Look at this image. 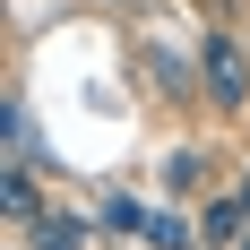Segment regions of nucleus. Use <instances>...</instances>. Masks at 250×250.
Returning <instances> with one entry per match:
<instances>
[{
    "label": "nucleus",
    "mask_w": 250,
    "mask_h": 250,
    "mask_svg": "<svg viewBox=\"0 0 250 250\" xmlns=\"http://www.w3.org/2000/svg\"><path fill=\"white\" fill-rule=\"evenodd\" d=\"M199 78H207V95L225 104V112H242V104H250V52L233 43L225 26H207V35H199Z\"/></svg>",
    "instance_id": "f257e3e1"
},
{
    "label": "nucleus",
    "mask_w": 250,
    "mask_h": 250,
    "mask_svg": "<svg viewBox=\"0 0 250 250\" xmlns=\"http://www.w3.org/2000/svg\"><path fill=\"white\" fill-rule=\"evenodd\" d=\"M0 199H9V225L35 233V216H43V190H35V173H26L18 155H9V181H0Z\"/></svg>",
    "instance_id": "20e7f679"
},
{
    "label": "nucleus",
    "mask_w": 250,
    "mask_h": 250,
    "mask_svg": "<svg viewBox=\"0 0 250 250\" xmlns=\"http://www.w3.org/2000/svg\"><path fill=\"white\" fill-rule=\"evenodd\" d=\"M95 225L112 233V242H147V225H155V207H138V199H129V190H121V199H112V207H104V216H95Z\"/></svg>",
    "instance_id": "39448f33"
},
{
    "label": "nucleus",
    "mask_w": 250,
    "mask_h": 250,
    "mask_svg": "<svg viewBox=\"0 0 250 250\" xmlns=\"http://www.w3.org/2000/svg\"><path fill=\"white\" fill-rule=\"evenodd\" d=\"M242 233H250V207L242 199H207V216H199V242L207 250H233Z\"/></svg>",
    "instance_id": "7ed1b4c3"
},
{
    "label": "nucleus",
    "mask_w": 250,
    "mask_h": 250,
    "mask_svg": "<svg viewBox=\"0 0 250 250\" xmlns=\"http://www.w3.org/2000/svg\"><path fill=\"white\" fill-rule=\"evenodd\" d=\"M164 181H173V190H199V181H207V147H173Z\"/></svg>",
    "instance_id": "423d86ee"
},
{
    "label": "nucleus",
    "mask_w": 250,
    "mask_h": 250,
    "mask_svg": "<svg viewBox=\"0 0 250 250\" xmlns=\"http://www.w3.org/2000/svg\"><path fill=\"white\" fill-rule=\"evenodd\" d=\"M86 216H69V207H43V216H35V233H26V250H86Z\"/></svg>",
    "instance_id": "f03ea898"
},
{
    "label": "nucleus",
    "mask_w": 250,
    "mask_h": 250,
    "mask_svg": "<svg viewBox=\"0 0 250 250\" xmlns=\"http://www.w3.org/2000/svg\"><path fill=\"white\" fill-rule=\"evenodd\" d=\"M147 242H155V250H199V242H190V225H181V216H155V225H147Z\"/></svg>",
    "instance_id": "0eeeda50"
},
{
    "label": "nucleus",
    "mask_w": 250,
    "mask_h": 250,
    "mask_svg": "<svg viewBox=\"0 0 250 250\" xmlns=\"http://www.w3.org/2000/svg\"><path fill=\"white\" fill-rule=\"evenodd\" d=\"M112 9H129V0H112Z\"/></svg>",
    "instance_id": "1a4fd4ad"
},
{
    "label": "nucleus",
    "mask_w": 250,
    "mask_h": 250,
    "mask_svg": "<svg viewBox=\"0 0 250 250\" xmlns=\"http://www.w3.org/2000/svg\"><path fill=\"white\" fill-rule=\"evenodd\" d=\"M242 207H250V181H242Z\"/></svg>",
    "instance_id": "6e6552de"
}]
</instances>
